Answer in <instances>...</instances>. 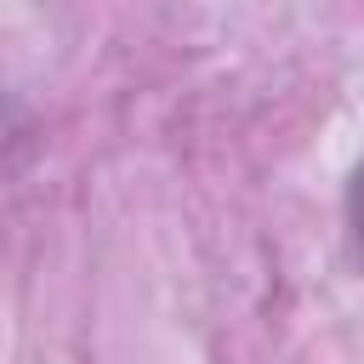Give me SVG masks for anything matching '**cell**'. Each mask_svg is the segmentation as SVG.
I'll use <instances>...</instances> for the list:
<instances>
[{
    "instance_id": "obj_1",
    "label": "cell",
    "mask_w": 364,
    "mask_h": 364,
    "mask_svg": "<svg viewBox=\"0 0 364 364\" xmlns=\"http://www.w3.org/2000/svg\"><path fill=\"white\" fill-rule=\"evenodd\" d=\"M347 222H353V239L364 245V159L353 165V182H347Z\"/></svg>"
}]
</instances>
